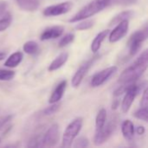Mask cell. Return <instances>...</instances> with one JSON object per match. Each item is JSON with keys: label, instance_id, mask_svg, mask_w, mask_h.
I'll return each instance as SVG.
<instances>
[{"label": "cell", "instance_id": "11", "mask_svg": "<svg viewBox=\"0 0 148 148\" xmlns=\"http://www.w3.org/2000/svg\"><path fill=\"white\" fill-rule=\"evenodd\" d=\"M129 20H123L117 23L116 27L108 33V39L109 42L112 43L119 42L121 39H122L128 31L129 29Z\"/></svg>", "mask_w": 148, "mask_h": 148}, {"label": "cell", "instance_id": "9", "mask_svg": "<svg viewBox=\"0 0 148 148\" xmlns=\"http://www.w3.org/2000/svg\"><path fill=\"white\" fill-rule=\"evenodd\" d=\"M116 124L114 121H111L108 124H105V126L98 130L95 131V135L94 138V144L95 146H101L104 144L112 135L114 130L115 129Z\"/></svg>", "mask_w": 148, "mask_h": 148}, {"label": "cell", "instance_id": "30", "mask_svg": "<svg viewBox=\"0 0 148 148\" xmlns=\"http://www.w3.org/2000/svg\"><path fill=\"white\" fill-rule=\"evenodd\" d=\"M140 107L147 108L148 107V96H147V89L146 88L144 90L142 98H141V102H140Z\"/></svg>", "mask_w": 148, "mask_h": 148}, {"label": "cell", "instance_id": "15", "mask_svg": "<svg viewBox=\"0 0 148 148\" xmlns=\"http://www.w3.org/2000/svg\"><path fill=\"white\" fill-rule=\"evenodd\" d=\"M16 3L20 9L25 11H35L40 6L38 0H16Z\"/></svg>", "mask_w": 148, "mask_h": 148}, {"label": "cell", "instance_id": "22", "mask_svg": "<svg viewBox=\"0 0 148 148\" xmlns=\"http://www.w3.org/2000/svg\"><path fill=\"white\" fill-rule=\"evenodd\" d=\"M12 22V16L10 11H7L2 17H0V32L4 31L10 27Z\"/></svg>", "mask_w": 148, "mask_h": 148}, {"label": "cell", "instance_id": "26", "mask_svg": "<svg viewBox=\"0 0 148 148\" xmlns=\"http://www.w3.org/2000/svg\"><path fill=\"white\" fill-rule=\"evenodd\" d=\"M80 22L81 23H79L75 26V29H78V30H86V29H88L92 28L93 25H94V21L93 20L84 19V20H82Z\"/></svg>", "mask_w": 148, "mask_h": 148}, {"label": "cell", "instance_id": "3", "mask_svg": "<svg viewBox=\"0 0 148 148\" xmlns=\"http://www.w3.org/2000/svg\"><path fill=\"white\" fill-rule=\"evenodd\" d=\"M83 124V119L82 117H78L72 121L67 128L64 131L62 135V146L64 148H69L72 147L73 142L75 141L77 135L80 134Z\"/></svg>", "mask_w": 148, "mask_h": 148}, {"label": "cell", "instance_id": "33", "mask_svg": "<svg viewBox=\"0 0 148 148\" xmlns=\"http://www.w3.org/2000/svg\"><path fill=\"white\" fill-rule=\"evenodd\" d=\"M136 132H137V134H140V135H142V134H145V132H146V129H145V127H142V126H140V127H137V129H136Z\"/></svg>", "mask_w": 148, "mask_h": 148}, {"label": "cell", "instance_id": "10", "mask_svg": "<svg viewBox=\"0 0 148 148\" xmlns=\"http://www.w3.org/2000/svg\"><path fill=\"white\" fill-rule=\"evenodd\" d=\"M72 7H73L72 2H70V1L62 2L58 4L50 5V6L46 7L43 10L42 14L45 16H56L63 15V14L69 12Z\"/></svg>", "mask_w": 148, "mask_h": 148}, {"label": "cell", "instance_id": "7", "mask_svg": "<svg viewBox=\"0 0 148 148\" xmlns=\"http://www.w3.org/2000/svg\"><path fill=\"white\" fill-rule=\"evenodd\" d=\"M59 140V127L57 124H54L49 127L46 133L42 137L41 147H53Z\"/></svg>", "mask_w": 148, "mask_h": 148}, {"label": "cell", "instance_id": "21", "mask_svg": "<svg viewBox=\"0 0 148 148\" xmlns=\"http://www.w3.org/2000/svg\"><path fill=\"white\" fill-rule=\"evenodd\" d=\"M23 51L28 55H36L39 51V46L35 41H28L23 44Z\"/></svg>", "mask_w": 148, "mask_h": 148}, {"label": "cell", "instance_id": "12", "mask_svg": "<svg viewBox=\"0 0 148 148\" xmlns=\"http://www.w3.org/2000/svg\"><path fill=\"white\" fill-rule=\"evenodd\" d=\"M63 31H64V28L60 25L47 28L41 34L40 40L41 41H48L50 39H56L57 37H60L62 35Z\"/></svg>", "mask_w": 148, "mask_h": 148}, {"label": "cell", "instance_id": "4", "mask_svg": "<svg viewBox=\"0 0 148 148\" xmlns=\"http://www.w3.org/2000/svg\"><path fill=\"white\" fill-rule=\"evenodd\" d=\"M147 37L148 29L147 26H145V28L142 29L137 30L131 36L128 42V51L130 56H134L138 53L142 46V43L147 40Z\"/></svg>", "mask_w": 148, "mask_h": 148}, {"label": "cell", "instance_id": "13", "mask_svg": "<svg viewBox=\"0 0 148 148\" xmlns=\"http://www.w3.org/2000/svg\"><path fill=\"white\" fill-rule=\"evenodd\" d=\"M66 87H67V81L66 80H63L60 83H58V85L56 87V88L54 89L53 93L51 94V95L49 97V103L52 104V103L59 102L64 95Z\"/></svg>", "mask_w": 148, "mask_h": 148}, {"label": "cell", "instance_id": "29", "mask_svg": "<svg viewBox=\"0 0 148 148\" xmlns=\"http://www.w3.org/2000/svg\"><path fill=\"white\" fill-rule=\"evenodd\" d=\"M136 2L137 0H111L110 5H131Z\"/></svg>", "mask_w": 148, "mask_h": 148}, {"label": "cell", "instance_id": "2", "mask_svg": "<svg viewBox=\"0 0 148 148\" xmlns=\"http://www.w3.org/2000/svg\"><path fill=\"white\" fill-rule=\"evenodd\" d=\"M111 0H93L82 8L72 18L69 19V23H78L82 20L89 18L95 14L99 13L105 8L110 6Z\"/></svg>", "mask_w": 148, "mask_h": 148}, {"label": "cell", "instance_id": "5", "mask_svg": "<svg viewBox=\"0 0 148 148\" xmlns=\"http://www.w3.org/2000/svg\"><path fill=\"white\" fill-rule=\"evenodd\" d=\"M100 57L99 55L95 56L94 57L90 58L89 60H88L86 62H84L75 72V74L74 75V76L72 77V81H71V84L74 88H78L81 83L82 82L85 75L88 74L89 69L93 66V64L95 63V62L96 60H98V58Z\"/></svg>", "mask_w": 148, "mask_h": 148}, {"label": "cell", "instance_id": "8", "mask_svg": "<svg viewBox=\"0 0 148 148\" xmlns=\"http://www.w3.org/2000/svg\"><path fill=\"white\" fill-rule=\"evenodd\" d=\"M140 90V86L137 85L135 83L130 85L127 89L125 92V96L122 100L121 102V110L124 114L127 113L134 101V99L136 98L137 95L139 94Z\"/></svg>", "mask_w": 148, "mask_h": 148}, {"label": "cell", "instance_id": "28", "mask_svg": "<svg viewBox=\"0 0 148 148\" xmlns=\"http://www.w3.org/2000/svg\"><path fill=\"white\" fill-rule=\"evenodd\" d=\"M89 146V141L86 137H81L78 140H76L75 143L73 145V147L75 148H83L88 147Z\"/></svg>", "mask_w": 148, "mask_h": 148}, {"label": "cell", "instance_id": "16", "mask_svg": "<svg viewBox=\"0 0 148 148\" xmlns=\"http://www.w3.org/2000/svg\"><path fill=\"white\" fill-rule=\"evenodd\" d=\"M108 33H109L108 29H104V30H102V31H101L100 33L97 34V36L95 37V39L93 40V42L91 43V50H92V52L97 53L99 51L103 41L108 36Z\"/></svg>", "mask_w": 148, "mask_h": 148}, {"label": "cell", "instance_id": "27", "mask_svg": "<svg viewBox=\"0 0 148 148\" xmlns=\"http://www.w3.org/2000/svg\"><path fill=\"white\" fill-rule=\"evenodd\" d=\"M60 108V105L56 103H52L51 106L46 108L44 110H43V114L44 115H51V114H54L55 113H56L58 111V109Z\"/></svg>", "mask_w": 148, "mask_h": 148}, {"label": "cell", "instance_id": "24", "mask_svg": "<svg viewBox=\"0 0 148 148\" xmlns=\"http://www.w3.org/2000/svg\"><path fill=\"white\" fill-rule=\"evenodd\" d=\"M134 116L136 117L139 120L144 121H147L148 120V108H144V107H140V109H138L134 114Z\"/></svg>", "mask_w": 148, "mask_h": 148}, {"label": "cell", "instance_id": "32", "mask_svg": "<svg viewBox=\"0 0 148 148\" xmlns=\"http://www.w3.org/2000/svg\"><path fill=\"white\" fill-rule=\"evenodd\" d=\"M7 7L8 3L4 1L0 2V17H2L6 12H7Z\"/></svg>", "mask_w": 148, "mask_h": 148}, {"label": "cell", "instance_id": "35", "mask_svg": "<svg viewBox=\"0 0 148 148\" xmlns=\"http://www.w3.org/2000/svg\"><path fill=\"white\" fill-rule=\"evenodd\" d=\"M0 142H1V139H0Z\"/></svg>", "mask_w": 148, "mask_h": 148}, {"label": "cell", "instance_id": "6", "mask_svg": "<svg viewBox=\"0 0 148 148\" xmlns=\"http://www.w3.org/2000/svg\"><path fill=\"white\" fill-rule=\"evenodd\" d=\"M117 70H118L117 66H111L96 73L91 79V82H90L91 86L94 88H97V87L103 85L106 82L109 80V78L112 75H114L117 72Z\"/></svg>", "mask_w": 148, "mask_h": 148}, {"label": "cell", "instance_id": "18", "mask_svg": "<svg viewBox=\"0 0 148 148\" xmlns=\"http://www.w3.org/2000/svg\"><path fill=\"white\" fill-rule=\"evenodd\" d=\"M23 58V54L21 51H16L11 54L4 62L3 65L7 68H16L17 67Z\"/></svg>", "mask_w": 148, "mask_h": 148}, {"label": "cell", "instance_id": "17", "mask_svg": "<svg viewBox=\"0 0 148 148\" xmlns=\"http://www.w3.org/2000/svg\"><path fill=\"white\" fill-rule=\"evenodd\" d=\"M134 132H135V129H134V126L133 122L129 120L124 121L121 125V133H122L123 137L127 140H131L134 136Z\"/></svg>", "mask_w": 148, "mask_h": 148}, {"label": "cell", "instance_id": "19", "mask_svg": "<svg viewBox=\"0 0 148 148\" xmlns=\"http://www.w3.org/2000/svg\"><path fill=\"white\" fill-rule=\"evenodd\" d=\"M107 121V111L105 108H101L95 118V131H98L100 129H101Z\"/></svg>", "mask_w": 148, "mask_h": 148}, {"label": "cell", "instance_id": "25", "mask_svg": "<svg viewBox=\"0 0 148 148\" xmlns=\"http://www.w3.org/2000/svg\"><path fill=\"white\" fill-rule=\"evenodd\" d=\"M15 77V72L12 70H5L0 69V81L7 82L10 81Z\"/></svg>", "mask_w": 148, "mask_h": 148}, {"label": "cell", "instance_id": "34", "mask_svg": "<svg viewBox=\"0 0 148 148\" xmlns=\"http://www.w3.org/2000/svg\"><path fill=\"white\" fill-rule=\"evenodd\" d=\"M7 56V53L4 51H0V61H2L3 59H4Z\"/></svg>", "mask_w": 148, "mask_h": 148}, {"label": "cell", "instance_id": "14", "mask_svg": "<svg viewBox=\"0 0 148 148\" xmlns=\"http://www.w3.org/2000/svg\"><path fill=\"white\" fill-rule=\"evenodd\" d=\"M69 59V54L67 52H62L58 56L55 58V60L49 64L48 70L49 72H53L55 70H57L61 67H62L68 61Z\"/></svg>", "mask_w": 148, "mask_h": 148}, {"label": "cell", "instance_id": "31", "mask_svg": "<svg viewBox=\"0 0 148 148\" xmlns=\"http://www.w3.org/2000/svg\"><path fill=\"white\" fill-rule=\"evenodd\" d=\"M12 119V115H6V116H3L2 118H0V129L4 127L9 121H10V120Z\"/></svg>", "mask_w": 148, "mask_h": 148}, {"label": "cell", "instance_id": "20", "mask_svg": "<svg viewBox=\"0 0 148 148\" xmlns=\"http://www.w3.org/2000/svg\"><path fill=\"white\" fill-rule=\"evenodd\" d=\"M134 15V12L132 10H125L121 12L120 14L116 15L114 17H113V19L111 20L109 25H113V24H117L118 23L123 21V20H129L130 18H132Z\"/></svg>", "mask_w": 148, "mask_h": 148}, {"label": "cell", "instance_id": "1", "mask_svg": "<svg viewBox=\"0 0 148 148\" xmlns=\"http://www.w3.org/2000/svg\"><path fill=\"white\" fill-rule=\"evenodd\" d=\"M148 66V51L145 50L137 58V60L127 68L120 75L119 82L121 85H131L144 74Z\"/></svg>", "mask_w": 148, "mask_h": 148}, {"label": "cell", "instance_id": "23", "mask_svg": "<svg viewBox=\"0 0 148 148\" xmlns=\"http://www.w3.org/2000/svg\"><path fill=\"white\" fill-rule=\"evenodd\" d=\"M74 40H75V34H73V33H68L63 37H62V39L59 41L58 47L59 48H63V47L67 46L68 44L71 43Z\"/></svg>", "mask_w": 148, "mask_h": 148}]
</instances>
